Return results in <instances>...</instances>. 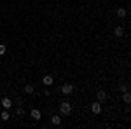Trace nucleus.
<instances>
[{
    "label": "nucleus",
    "instance_id": "f257e3e1",
    "mask_svg": "<svg viewBox=\"0 0 131 129\" xmlns=\"http://www.w3.org/2000/svg\"><path fill=\"white\" fill-rule=\"evenodd\" d=\"M60 113L61 115H70L72 113V105L68 103V101H63V103H60Z\"/></svg>",
    "mask_w": 131,
    "mask_h": 129
},
{
    "label": "nucleus",
    "instance_id": "f03ea898",
    "mask_svg": "<svg viewBox=\"0 0 131 129\" xmlns=\"http://www.w3.org/2000/svg\"><path fill=\"white\" fill-rule=\"evenodd\" d=\"M61 92H63V94H72V92H73V86H72V84H63V86H61Z\"/></svg>",
    "mask_w": 131,
    "mask_h": 129
},
{
    "label": "nucleus",
    "instance_id": "7ed1b4c3",
    "mask_svg": "<svg viewBox=\"0 0 131 129\" xmlns=\"http://www.w3.org/2000/svg\"><path fill=\"white\" fill-rule=\"evenodd\" d=\"M0 105H2V107H4L5 110H9L10 107H12V99H10L9 96H7V98H4L2 101H0Z\"/></svg>",
    "mask_w": 131,
    "mask_h": 129
},
{
    "label": "nucleus",
    "instance_id": "20e7f679",
    "mask_svg": "<svg viewBox=\"0 0 131 129\" xmlns=\"http://www.w3.org/2000/svg\"><path fill=\"white\" fill-rule=\"evenodd\" d=\"M91 112H93L94 115H100L101 113V105L100 103H93V105H91Z\"/></svg>",
    "mask_w": 131,
    "mask_h": 129
},
{
    "label": "nucleus",
    "instance_id": "39448f33",
    "mask_svg": "<svg viewBox=\"0 0 131 129\" xmlns=\"http://www.w3.org/2000/svg\"><path fill=\"white\" fill-rule=\"evenodd\" d=\"M30 115H31V119H35V120H40V117H42L40 110H37V108H31Z\"/></svg>",
    "mask_w": 131,
    "mask_h": 129
},
{
    "label": "nucleus",
    "instance_id": "423d86ee",
    "mask_svg": "<svg viewBox=\"0 0 131 129\" xmlns=\"http://www.w3.org/2000/svg\"><path fill=\"white\" fill-rule=\"evenodd\" d=\"M51 124L56 126V127L61 126V117H60V115H51Z\"/></svg>",
    "mask_w": 131,
    "mask_h": 129
},
{
    "label": "nucleus",
    "instance_id": "0eeeda50",
    "mask_svg": "<svg viewBox=\"0 0 131 129\" xmlns=\"http://www.w3.org/2000/svg\"><path fill=\"white\" fill-rule=\"evenodd\" d=\"M42 82H44V86H52V82H54V79H52V75H44V79H42Z\"/></svg>",
    "mask_w": 131,
    "mask_h": 129
},
{
    "label": "nucleus",
    "instance_id": "6e6552de",
    "mask_svg": "<svg viewBox=\"0 0 131 129\" xmlns=\"http://www.w3.org/2000/svg\"><path fill=\"white\" fill-rule=\"evenodd\" d=\"M96 99H98V101H105V99H107V92H105V91H98V92H96Z\"/></svg>",
    "mask_w": 131,
    "mask_h": 129
},
{
    "label": "nucleus",
    "instance_id": "1a4fd4ad",
    "mask_svg": "<svg viewBox=\"0 0 131 129\" xmlns=\"http://www.w3.org/2000/svg\"><path fill=\"white\" fill-rule=\"evenodd\" d=\"M115 14H117L119 18H126V16H128V10L124 9V7H119V9L115 10Z\"/></svg>",
    "mask_w": 131,
    "mask_h": 129
},
{
    "label": "nucleus",
    "instance_id": "9d476101",
    "mask_svg": "<svg viewBox=\"0 0 131 129\" xmlns=\"http://www.w3.org/2000/svg\"><path fill=\"white\" fill-rule=\"evenodd\" d=\"M114 35L121 39L122 35H124V28H122V26H115V30H114Z\"/></svg>",
    "mask_w": 131,
    "mask_h": 129
},
{
    "label": "nucleus",
    "instance_id": "9b49d317",
    "mask_svg": "<svg viewBox=\"0 0 131 129\" xmlns=\"http://www.w3.org/2000/svg\"><path fill=\"white\" fill-rule=\"evenodd\" d=\"M23 91H25L26 94H33V91H35V87H33L31 84H26V86L23 87Z\"/></svg>",
    "mask_w": 131,
    "mask_h": 129
},
{
    "label": "nucleus",
    "instance_id": "f8f14e48",
    "mask_svg": "<svg viewBox=\"0 0 131 129\" xmlns=\"http://www.w3.org/2000/svg\"><path fill=\"white\" fill-rule=\"evenodd\" d=\"M122 101H124L126 105H129V103H131V94H129V91H126V92H124V96H122Z\"/></svg>",
    "mask_w": 131,
    "mask_h": 129
},
{
    "label": "nucleus",
    "instance_id": "ddd939ff",
    "mask_svg": "<svg viewBox=\"0 0 131 129\" xmlns=\"http://www.w3.org/2000/svg\"><path fill=\"white\" fill-rule=\"evenodd\" d=\"M0 117H2V120H9V117H10V115H9V112H7V110H4Z\"/></svg>",
    "mask_w": 131,
    "mask_h": 129
},
{
    "label": "nucleus",
    "instance_id": "4468645a",
    "mask_svg": "<svg viewBox=\"0 0 131 129\" xmlns=\"http://www.w3.org/2000/svg\"><path fill=\"white\" fill-rule=\"evenodd\" d=\"M16 115H25V110L21 105H18V108H16Z\"/></svg>",
    "mask_w": 131,
    "mask_h": 129
},
{
    "label": "nucleus",
    "instance_id": "2eb2a0df",
    "mask_svg": "<svg viewBox=\"0 0 131 129\" xmlns=\"http://www.w3.org/2000/svg\"><path fill=\"white\" fill-rule=\"evenodd\" d=\"M5 51H7V45H5V44H0V56H4Z\"/></svg>",
    "mask_w": 131,
    "mask_h": 129
},
{
    "label": "nucleus",
    "instance_id": "dca6fc26",
    "mask_svg": "<svg viewBox=\"0 0 131 129\" xmlns=\"http://www.w3.org/2000/svg\"><path fill=\"white\" fill-rule=\"evenodd\" d=\"M121 91H122V92H126V91H129V86H128V84H122V86H121Z\"/></svg>",
    "mask_w": 131,
    "mask_h": 129
},
{
    "label": "nucleus",
    "instance_id": "f3484780",
    "mask_svg": "<svg viewBox=\"0 0 131 129\" xmlns=\"http://www.w3.org/2000/svg\"><path fill=\"white\" fill-rule=\"evenodd\" d=\"M44 96H51V89H46V91H44Z\"/></svg>",
    "mask_w": 131,
    "mask_h": 129
},
{
    "label": "nucleus",
    "instance_id": "a211bd4d",
    "mask_svg": "<svg viewBox=\"0 0 131 129\" xmlns=\"http://www.w3.org/2000/svg\"><path fill=\"white\" fill-rule=\"evenodd\" d=\"M0 107H2V105H0Z\"/></svg>",
    "mask_w": 131,
    "mask_h": 129
}]
</instances>
